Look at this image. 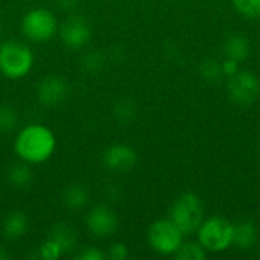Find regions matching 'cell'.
<instances>
[{
	"instance_id": "1",
	"label": "cell",
	"mask_w": 260,
	"mask_h": 260,
	"mask_svg": "<svg viewBox=\"0 0 260 260\" xmlns=\"http://www.w3.org/2000/svg\"><path fill=\"white\" fill-rule=\"evenodd\" d=\"M56 149V137L53 131L41 123H29L23 126L14 140L17 157L29 165L47 161Z\"/></svg>"
},
{
	"instance_id": "2",
	"label": "cell",
	"mask_w": 260,
	"mask_h": 260,
	"mask_svg": "<svg viewBox=\"0 0 260 260\" xmlns=\"http://www.w3.org/2000/svg\"><path fill=\"white\" fill-rule=\"evenodd\" d=\"M35 64L34 50L18 40L0 43V73L8 79H21L30 73Z\"/></svg>"
},
{
	"instance_id": "3",
	"label": "cell",
	"mask_w": 260,
	"mask_h": 260,
	"mask_svg": "<svg viewBox=\"0 0 260 260\" xmlns=\"http://www.w3.org/2000/svg\"><path fill=\"white\" fill-rule=\"evenodd\" d=\"M58 18L47 8H32L29 9L20 23L21 34L26 40L32 43H47L58 34Z\"/></svg>"
},
{
	"instance_id": "4",
	"label": "cell",
	"mask_w": 260,
	"mask_h": 260,
	"mask_svg": "<svg viewBox=\"0 0 260 260\" xmlns=\"http://www.w3.org/2000/svg\"><path fill=\"white\" fill-rule=\"evenodd\" d=\"M203 216L201 200L190 192L180 195L169 209V219L183 232V235L195 233L203 222Z\"/></svg>"
},
{
	"instance_id": "5",
	"label": "cell",
	"mask_w": 260,
	"mask_h": 260,
	"mask_svg": "<svg viewBox=\"0 0 260 260\" xmlns=\"http://www.w3.org/2000/svg\"><path fill=\"white\" fill-rule=\"evenodd\" d=\"M233 230L235 224L229 219L215 216L207 221H203L198 232V241L210 253L225 251L233 245Z\"/></svg>"
},
{
	"instance_id": "6",
	"label": "cell",
	"mask_w": 260,
	"mask_h": 260,
	"mask_svg": "<svg viewBox=\"0 0 260 260\" xmlns=\"http://www.w3.org/2000/svg\"><path fill=\"white\" fill-rule=\"evenodd\" d=\"M183 232L169 219H157L148 229V244L149 247L163 256L175 254L183 244Z\"/></svg>"
},
{
	"instance_id": "7",
	"label": "cell",
	"mask_w": 260,
	"mask_h": 260,
	"mask_svg": "<svg viewBox=\"0 0 260 260\" xmlns=\"http://www.w3.org/2000/svg\"><path fill=\"white\" fill-rule=\"evenodd\" d=\"M229 96L239 107H251L260 94V82L251 72H238L229 79Z\"/></svg>"
},
{
	"instance_id": "8",
	"label": "cell",
	"mask_w": 260,
	"mask_h": 260,
	"mask_svg": "<svg viewBox=\"0 0 260 260\" xmlns=\"http://www.w3.org/2000/svg\"><path fill=\"white\" fill-rule=\"evenodd\" d=\"M62 44L69 49H82L91 40V24L82 15H69L58 27Z\"/></svg>"
},
{
	"instance_id": "9",
	"label": "cell",
	"mask_w": 260,
	"mask_h": 260,
	"mask_svg": "<svg viewBox=\"0 0 260 260\" xmlns=\"http://www.w3.org/2000/svg\"><path fill=\"white\" fill-rule=\"evenodd\" d=\"M69 84L61 75H47L37 85V99L46 108H56L66 102Z\"/></svg>"
},
{
	"instance_id": "10",
	"label": "cell",
	"mask_w": 260,
	"mask_h": 260,
	"mask_svg": "<svg viewBox=\"0 0 260 260\" xmlns=\"http://www.w3.org/2000/svg\"><path fill=\"white\" fill-rule=\"evenodd\" d=\"M85 224L88 232L99 239L113 236L119 229V219L116 213L113 212V209L104 204L96 206L88 212L85 218Z\"/></svg>"
},
{
	"instance_id": "11",
	"label": "cell",
	"mask_w": 260,
	"mask_h": 260,
	"mask_svg": "<svg viewBox=\"0 0 260 260\" xmlns=\"http://www.w3.org/2000/svg\"><path fill=\"white\" fill-rule=\"evenodd\" d=\"M137 163V152L125 143L110 145L102 154V165L111 172H126Z\"/></svg>"
},
{
	"instance_id": "12",
	"label": "cell",
	"mask_w": 260,
	"mask_h": 260,
	"mask_svg": "<svg viewBox=\"0 0 260 260\" xmlns=\"http://www.w3.org/2000/svg\"><path fill=\"white\" fill-rule=\"evenodd\" d=\"M29 230V218L21 210H11L2 222L3 235L11 241L21 239Z\"/></svg>"
},
{
	"instance_id": "13",
	"label": "cell",
	"mask_w": 260,
	"mask_h": 260,
	"mask_svg": "<svg viewBox=\"0 0 260 260\" xmlns=\"http://www.w3.org/2000/svg\"><path fill=\"white\" fill-rule=\"evenodd\" d=\"M257 227L253 221L244 219L238 224H235L233 230V245L242 251L254 248L257 244Z\"/></svg>"
},
{
	"instance_id": "14",
	"label": "cell",
	"mask_w": 260,
	"mask_h": 260,
	"mask_svg": "<svg viewBox=\"0 0 260 260\" xmlns=\"http://www.w3.org/2000/svg\"><path fill=\"white\" fill-rule=\"evenodd\" d=\"M224 53L229 59H233L236 62H244L251 52L250 41L242 34H232L224 41Z\"/></svg>"
},
{
	"instance_id": "15",
	"label": "cell",
	"mask_w": 260,
	"mask_h": 260,
	"mask_svg": "<svg viewBox=\"0 0 260 260\" xmlns=\"http://www.w3.org/2000/svg\"><path fill=\"white\" fill-rule=\"evenodd\" d=\"M61 200H62V204L69 210H82L88 204L90 192L87 186L81 183H72L66 186V189L62 190Z\"/></svg>"
},
{
	"instance_id": "16",
	"label": "cell",
	"mask_w": 260,
	"mask_h": 260,
	"mask_svg": "<svg viewBox=\"0 0 260 260\" xmlns=\"http://www.w3.org/2000/svg\"><path fill=\"white\" fill-rule=\"evenodd\" d=\"M49 238L55 239L59 247L62 248L64 254L70 253L76 248L78 244V238H76V232L72 225H69L67 222H56L49 233Z\"/></svg>"
},
{
	"instance_id": "17",
	"label": "cell",
	"mask_w": 260,
	"mask_h": 260,
	"mask_svg": "<svg viewBox=\"0 0 260 260\" xmlns=\"http://www.w3.org/2000/svg\"><path fill=\"white\" fill-rule=\"evenodd\" d=\"M6 177H8L9 184L14 186L15 189H26V187L30 186L32 180H34V174H32V169H30L29 163H26L23 160H20L17 163H12L8 168Z\"/></svg>"
},
{
	"instance_id": "18",
	"label": "cell",
	"mask_w": 260,
	"mask_h": 260,
	"mask_svg": "<svg viewBox=\"0 0 260 260\" xmlns=\"http://www.w3.org/2000/svg\"><path fill=\"white\" fill-rule=\"evenodd\" d=\"M198 73L200 76L210 84H216L224 78V72H222V62L213 59V58H207L204 61L200 62L198 67Z\"/></svg>"
},
{
	"instance_id": "19",
	"label": "cell",
	"mask_w": 260,
	"mask_h": 260,
	"mask_svg": "<svg viewBox=\"0 0 260 260\" xmlns=\"http://www.w3.org/2000/svg\"><path fill=\"white\" fill-rule=\"evenodd\" d=\"M18 126V113L12 105L2 104L0 105V133L8 134L12 133Z\"/></svg>"
},
{
	"instance_id": "20",
	"label": "cell",
	"mask_w": 260,
	"mask_h": 260,
	"mask_svg": "<svg viewBox=\"0 0 260 260\" xmlns=\"http://www.w3.org/2000/svg\"><path fill=\"white\" fill-rule=\"evenodd\" d=\"M174 256L178 260H204L207 257V251L200 242H189L181 244Z\"/></svg>"
},
{
	"instance_id": "21",
	"label": "cell",
	"mask_w": 260,
	"mask_h": 260,
	"mask_svg": "<svg viewBox=\"0 0 260 260\" xmlns=\"http://www.w3.org/2000/svg\"><path fill=\"white\" fill-rule=\"evenodd\" d=\"M136 114H137V108L131 99H122L114 107V117L122 125L131 123L136 119Z\"/></svg>"
},
{
	"instance_id": "22",
	"label": "cell",
	"mask_w": 260,
	"mask_h": 260,
	"mask_svg": "<svg viewBox=\"0 0 260 260\" xmlns=\"http://www.w3.org/2000/svg\"><path fill=\"white\" fill-rule=\"evenodd\" d=\"M62 254H64V251L59 247V244L49 236L38 248V257L43 260H56L59 259Z\"/></svg>"
},
{
	"instance_id": "23",
	"label": "cell",
	"mask_w": 260,
	"mask_h": 260,
	"mask_svg": "<svg viewBox=\"0 0 260 260\" xmlns=\"http://www.w3.org/2000/svg\"><path fill=\"white\" fill-rule=\"evenodd\" d=\"M235 9L250 18L260 17V0H232Z\"/></svg>"
},
{
	"instance_id": "24",
	"label": "cell",
	"mask_w": 260,
	"mask_h": 260,
	"mask_svg": "<svg viewBox=\"0 0 260 260\" xmlns=\"http://www.w3.org/2000/svg\"><path fill=\"white\" fill-rule=\"evenodd\" d=\"M82 64H84V69L88 70V72H98L102 69L104 66V56L99 50H90L87 52L84 56H82Z\"/></svg>"
},
{
	"instance_id": "25",
	"label": "cell",
	"mask_w": 260,
	"mask_h": 260,
	"mask_svg": "<svg viewBox=\"0 0 260 260\" xmlns=\"http://www.w3.org/2000/svg\"><path fill=\"white\" fill-rule=\"evenodd\" d=\"M78 260H105L107 259V253H104L101 248L98 247H85L81 248V251L76 254Z\"/></svg>"
},
{
	"instance_id": "26",
	"label": "cell",
	"mask_w": 260,
	"mask_h": 260,
	"mask_svg": "<svg viewBox=\"0 0 260 260\" xmlns=\"http://www.w3.org/2000/svg\"><path fill=\"white\" fill-rule=\"evenodd\" d=\"M107 257L111 260H125L128 257V247L122 242H114L107 251Z\"/></svg>"
},
{
	"instance_id": "27",
	"label": "cell",
	"mask_w": 260,
	"mask_h": 260,
	"mask_svg": "<svg viewBox=\"0 0 260 260\" xmlns=\"http://www.w3.org/2000/svg\"><path fill=\"white\" fill-rule=\"evenodd\" d=\"M238 66H239V62H236V61H233V59H225L224 62H222V72H224V76H233V75H236L239 70H238Z\"/></svg>"
},
{
	"instance_id": "28",
	"label": "cell",
	"mask_w": 260,
	"mask_h": 260,
	"mask_svg": "<svg viewBox=\"0 0 260 260\" xmlns=\"http://www.w3.org/2000/svg\"><path fill=\"white\" fill-rule=\"evenodd\" d=\"M79 0H56V5L62 9V11H73L78 6Z\"/></svg>"
},
{
	"instance_id": "29",
	"label": "cell",
	"mask_w": 260,
	"mask_h": 260,
	"mask_svg": "<svg viewBox=\"0 0 260 260\" xmlns=\"http://www.w3.org/2000/svg\"><path fill=\"white\" fill-rule=\"evenodd\" d=\"M9 259V253L6 251V248L0 244V260H6Z\"/></svg>"
},
{
	"instance_id": "30",
	"label": "cell",
	"mask_w": 260,
	"mask_h": 260,
	"mask_svg": "<svg viewBox=\"0 0 260 260\" xmlns=\"http://www.w3.org/2000/svg\"><path fill=\"white\" fill-rule=\"evenodd\" d=\"M0 34H2V26H0Z\"/></svg>"
}]
</instances>
